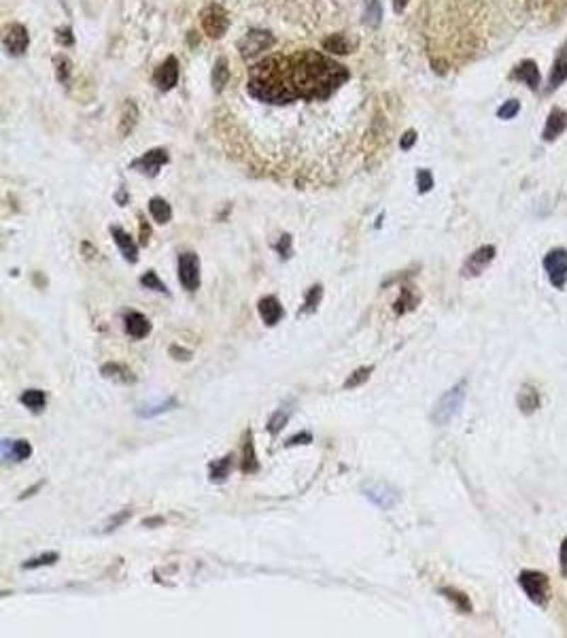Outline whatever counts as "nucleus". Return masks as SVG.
<instances>
[{
	"label": "nucleus",
	"mask_w": 567,
	"mask_h": 638,
	"mask_svg": "<svg viewBox=\"0 0 567 638\" xmlns=\"http://www.w3.org/2000/svg\"><path fill=\"white\" fill-rule=\"evenodd\" d=\"M495 255H498V249H495L493 245H483V247H478L476 251H472V253L468 255V260H466V264H464V268H461V275H464L466 279L481 277V275L491 266V262L495 260Z\"/></svg>",
	"instance_id": "obj_8"
},
{
	"label": "nucleus",
	"mask_w": 567,
	"mask_h": 638,
	"mask_svg": "<svg viewBox=\"0 0 567 638\" xmlns=\"http://www.w3.org/2000/svg\"><path fill=\"white\" fill-rule=\"evenodd\" d=\"M228 28H230V17L221 4L213 2L202 11V30L206 32V36L219 38L228 32Z\"/></svg>",
	"instance_id": "obj_7"
},
{
	"label": "nucleus",
	"mask_w": 567,
	"mask_h": 638,
	"mask_svg": "<svg viewBox=\"0 0 567 638\" xmlns=\"http://www.w3.org/2000/svg\"><path fill=\"white\" fill-rule=\"evenodd\" d=\"M521 111V102L519 100H506L500 109H498V117L500 119H515Z\"/></svg>",
	"instance_id": "obj_39"
},
{
	"label": "nucleus",
	"mask_w": 567,
	"mask_h": 638,
	"mask_svg": "<svg viewBox=\"0 0 567 638\" xmlns=\"http://www.w3.org/2000/svg\"><path fill=\"white\" fill-rule=\"evenodd\" d=\"M542 405V398H540V392L529 385V383H523L519 394H517V407L523 415H534Z\"/></svg>",
	"instance_id": "obj_18"
},
{
	"label": "nucleus",
	"mask_w": 567,
	"mask_h": 638,
	"mask_svg": "<svg viewBox=\"0 0 567 638\" xmlns=\"http://www.w3.org/2000/svg\"><path fill=\"white\" fill-rule=\"evenodd\" d=\"M123 324H125V332H128V336H132V339H136V341H140V339H147L149 334H151V321L142 315V313H138V311H130V313H125V317H123Z\"/></svg>",
	"instance_id": "obj_17"
},
{
	"label": "nucleus",
	"mask_w": 567,
	"mask_h": 638,
	"mask_svg": "<svg viewBox=\"0 0 567 638\" xmlns=\"http://www.w3.org/2000/svg\"><path fill=\"white\" fill-rule=\"evenodd\" d=\"M230 471H232V456H228V458H223V460L210 462V466H208L210 481H213V483L225 481V479L230 477Z\"/></svg>",
	"instance_id": "obj_30"
},
{
	"label": "nucleus",
	"mask_w": 567,
	"mask_h": 638,
	"mask_svg": "<svg viewBox=\"0 0 567 638\" xmlns=\"http://www.w3.org/2000/svg\"><path fill=\"white\" fill-rule=\"evenodd\" d=\"M559 571L561 577L567 579V537L561 541V549H559Z\"/></svg>",
	"instance_id": "obj_43"
},
{
	"label": "nucleus",
	"mask_w": 567,
	"mask_h": 638,
	"mask_svg": "<svg viewBox=\"0 0 567 638\" xmlns=\"http://www.w3.org/2000/svg\"><path fill=\"white\" fill-rule=\"evenodd\" d=\"M136 117H138V106H136L134 100H128V102L123 104V109H121V119H119V132H121L123 136H128V134L134 130Z\"/></svg>",
	"instance_id": "obj_26"
},
{
	"label": "nucleus",
	"mask_w": 567,
	"mask_h": 638,
	"mask_svg": "<svg viewBox=\"0 0 567 638\" xmlns=\"http://www.w3.org/2000/svg\"><path fill=\"white\" fill-rule=\"evenodd\" d=\"M140 283L147 287V290H155V292H159V294H168V290H166V285H164V281L153 273V270H149V273H145L142 275V279H140Z\"/></svg>",
	"instance_id": "obj_38"
},
{
	"label": "nucleus",
	"mask_w": 567,
	"mask_h": 638,
	"mask_svg": "<svg viewBox=\"0 0 567 638\" xmlns=\"http://www.w3.org/2000/svg\"><path fill=\"white\" fill-rule=\"evenodd\" d=\"M164 164H168V153H166L164 149H151V151H147L140 160H134V162H132V168H138L140 172L153 177V175L159 172V168H162Z\"/></svg>",
	"instance_id": "obj_14"
},
{
	"label": "nucleus",
	"mask_w": 567,
	"mask_h": 638,
	"mask_svg": "<svg viewBox=\"0 0 567 638\" xmlns=\"http://www.w3.org/2000/svg\"><path fill=\"white\" fill-rule=\"evenodd\" d=\"M28 30L21 23H9L2 32V45L9 55H21L28 49Z\"/></svg>",
	"instance_id": "obj_10"
},
{
	"label": "nucleus",
	"mask_w": 567,
	"mask_h": 638,
	"mask_svg": "<svg viewBox=\"0 0 567 638\" xmlns=\"http://www.w3.org/2000/svg\"><path fill=\"white\" fill-rule=\"evenodd\" d=\"M519 585L525 592V596L536 607H546L551 600V581L540 571H521L519 573Z\"/></svg>",
	"instance_id": "obj_4"
},
{
	"label": "nucleus",
	"mask_w": 567,
	"mask_h": 638,
	"mask_svg": "<svg viewBox=\"0 0 567 638\" xmlns=\"http://www.w3.org/2000/svg\"><path fill=\"white\" fill-rule=\"evenodd\" d=\"M323 300V287L321 285H313L308 292H306V298H304V307H302V313H315L317 307L321 304Z\"/></svg>",
	"instance_id": "obj_35"
},
{
	"label": "nucleus",
	"mask_w": 567,
	"mask_h": 638,
	"mask_svg": "<svg viewBox=\"0 0 567 638\" xmlns=\"http://www.w3.org/2000/svg\"><path fill=\"white\" fill-rule=\"evenodd\" d=\"M383 19V6L378 0H368L366 2V11H364V21L370 26V28H376Z\"/></svg>",
	"instance_id": "obj_34"
},
{
	"label": "nucleus",
	"mask_w": 567,
	"mask_h": 638,
	"mask_svg": "<svg viewBox=\"0 0 567 638\" xmlns=\"http://www.w3.org/2000/svg\"><path fill=\"white\" fill-rule=\"evenodd\" d=\"M130 515H132L130 511H123L121 515H115V517L111 519V524H108V532H111V530H115L117 526H123V524L130 519Z\"/></svg>",
	"instance_id": "obj_45"
},
{
	"label": "nucleus",
	"mask_w": 567,
	"mask_h": 638,
	"mask_svg": "<svg viewBox=\"0 0 567 638\" xmlns=\"http://www.w3.org/2000/svg\"><path fill=\"white\" fill-rule=\"evenodd\" d=\"M289 72L300 98H327L349 79L342 64L313 49L289 55Z\"/></svg>",
	"instance_id": "obj_1"
},
{
	"label": "nucleus",
	"mask_w": 567,
	"mask_h": 638,
	"mask_svg": "<svg viewBox=\"0 0 567 638\" xmlns=\"http://www.w3.org/2000/svg\"><path fill=\"white\" fill-rule=\"evenodd\" d=\"M566 81H567V47H563V49L559 51L555 64H553L549 85H551V89H557V87H561Z\"/></svg>",
	"instance_id": "obj_25"
},
{
	"label": "nucleus",
	"mask_w": 567,
	"mask_h": 638,
	"mask_svg": "<svg viewBox=\"0 0 567 638\" xmlns=\"http://www.w3.org/2000/svg\"><path fill=\"white\" fill-rule=\"evenodd\" d=\"M406 4H408V0H393V6H395L398 13H402L406 9Z\"/></svg>",
	"instance_id": "obj_50"
},
{
	"label": "nucleus",
	"mask_w": 567,
	"mask_h": 638,
	"mask_svg": "<svg viewBox=\"0 0 567 638\" xmlns=\"http://www.w3.org/2000/svg\"><path fill=\"white\" fill-rule=\"evenodd\" d=\"M179 281L187 292L200 290V258L193 251H185L179 255Z\"/></svg>",
	"instance_id": "obj_6"
},
{
	"label": "nucleus",
	"mask_w": 567,
	"mask_h": 638,
	"mask_svg": "<svg viewBox=\"0 0 567 638\" xmlns=\"http://www.w3.org/2000/svg\"><path fill=\"white\" fill-rule=\"evenodd\" d=\"M19 402H21L26 409H30V411H34V413H40V411L47 407V396H45L43 390H26V392L21 394Z\"/></svg>",
	"instance_id": "obj_27"
},
{
	"label": "nucleus",
	"mask_w": 567,
	"mask_h": 638,
	"mask_svg": "<svg viewBox=\"0 0 567 638\" xmlns=\"http://www.w3.org/2000/svg\"><path fill=\"white\" fill-rule=\"evenodd\" d=\"M32 456V447L26 439L19 441H2V458L4 460H17L23 462Z\"/></svg>",
	"instance_id": "obj_21"
},
{
	"label": "nucleus",
	"mask_w": 567,
	"mask_h": 638,
	"mask_svg": "<svg viewBox=\"0 0 567 638\" xmlns=\"http://www.w3.org/2000/svg\"><path fill=\"white\" fill-rule=\"evenodd\" d=\"M466 394H468V381L466 379L455 383L451 390H447L438 398V402L432 411V422L436 426H449L461 413V409L466 405Z\"/></svg>",
	"instance_id": "obj_3"
},
{
	"label": "nucleus",
	"mask_w": 567,
	"mask_h": 638,
	"mask_svg": "<svg viewBox=\"0 0 567 638\" xmlns=\"http://www.w3.org/2000/svg\"><path fill=\"white\" fill-rule=\"evenodd\" d=\"M230 81V66H228V60L225 57H219L215 62V68H213V87L215 92H221Z\"/></svg>",
	"instance_id": "obj_31"
},
{
	"label": "nucleus",
	"mask_w": 567,
	"mask_h": 638,
	"mask_svg": "<svg viewBox=\"0 0 567 638\" xmlns=\"http://www.w3.org/2000/svg\"><path fill=\"white\" fill-rule=\"evenodd\" d=\"M323 49L330 51V53H351V43L347 40L344 34H332L327 38H323Z\"/></svg>",
	"instance_id": "obj_32"
},
{
	"label": "nucleus",
	"mask_w": 567,
	"mask_h": 638,
	"mask_svg": "<svg viewBox=\"0 0 567 638\" xmlns=\"http://www.w3.org/2000/svg\"><path fill=\"white\" fill-rule=\"evenodd\" d=\"M60 560V556L55 554V551H47V554H43V556H38V558H32V560H28V562H23V571H32V568H40V566H51V564H55Z\"/></svg>",
	"instance_id": "obj_36"
},
{
	"label": "nucleus",
	"mask_w": 567,
	"mask_h": 638,
	"mask_svg": "<svg viewBox=\"0 0 567 638\" xmlns=\"http://www.w3.org/2000/svg\"><path fill=\"white\" fill-rule=\"evenodd\" d=\"M274 43V36L268 32V30H251L242 40H240V53L242 57H253L266 49H270Z\"/></svg>",
	"instance_id": "obj_11"
},
{
	"label": "nucleus",
	"mask_w": 567,
	"mask_h": 638,
	"mask_svg": "<svg viewBox=\"0 0 567 638\" xmlns=\"http://www.w3.org/2000/svg\"><path fill=\"white\" fill-rule=\"evenodd\" d=\"M172 407H176V400H174V398L164 400V402H159V405L142 407V409H138V415H140V417H155V415H162V413L170 411Z\"/></svg>",
	"instance_id": "obj_37"
},
{
	"label": "nucleus",
	"mask_w": 567,
	"mask_h": 638,
	"mask_svg": "<svg viewBox=\"0 0 567 638\" xmlns=\"http://www.w3.org/2000/svg\"><path fill=\"white\" fill-rule=\"evenodd\" d=\"M257 313H259V317L264 319L266 326H276L283 319V315H285L283 304L279 302L276 296H264L257 302Z\"/></svg>",
	"instance_id": "obj_16"
},
{
	"label": "nucleus",
	"mask_w": 567,
	"mask_h": 638,
	"mask_svg": "<svg viewBox=\"0 0 567 638\" xmlns=\"http://www.w3.org/2000/svg\"><path fill=\"white\" fill-rule=\"evenodd\" d=\"M415 143H417V132H415V130H408V132L402 136V141H400V147L406 151V149H410Z\"/></svg>",
	"instance_id": "obj_44"
},
{
	"label": "nucleus",
	"mask_w": 567,
	"mask_h": 638,
	"mask_svg": "<svg viewBox=\"0 0 567 638\" xmlns=\"http://www.w3.org/2000/svg\"><path fill=\"white\" fill-rule=\"evenodd\" d=\"M149 213L157 224H168L172 217V207L164 200V198H151L149 200Z\"/></svg>",
	"instance_id": "obj_28"
},
{
	"label": "nucleus",
	"mask_w": 567,
	"mask_h": 638,
	"mask_svg": "<svg viewBox=\"0 0 567 638\" xmlns=\"http://www.w3.org/2000/svg\"><path fill=\"white\" fill-rule=\"evenodd\" d=\"M100 375H102V377H106V379L121 381V383H132V381H134L132 373H130L125 366L117 364V362H106V364L100 368Z\"/></svg>",
	"instance_id": "obj_29"
},
{
	"label": "nucleus",
	"mask_w": 567,
	"mask_h": 638,
	"mask_svg": "<svg viewBox=\"0 0 567 638\" xmlns=\"http://www.w3.org/2000/svg\"><path fill=\"white\" fill-rule=\"evenodd\" d=\"M274 249L279 251V255H281L283 260H287V258L291 255V236H289V234H283L281 241L274 245Z\"/></svg>",
	"instance_id": "obj_41"
},
{
	"label": "nucleus",
	"mask_w": 567,
	"mask_h": 638,
	"mask_svg": "<svg viewBox=\"0 0 567 638\" xmlns=\"http://www.w3.org/2000/svg\"><path fill=\"white\" fill-rule=\"evenodd\" d=\"M240 471L245 475H255L259 471V462H257V453H255V443L251 439V430L245 432L242 456H240Z\"/></svg>",
	"instance_id": "obj_20"
},
{
	"label": "nucleus",
	"mask_w": 567,
	"mask_h": 638,
	"mask_svg": "<svg viewBox=\"0 0 567 638\" xmlns=\"http://www.w3.org/2000/svg\"><path fill=\"white\" fill-rule=\"evenodd\" d=\"M142 526H164V517H147L142 519Z\"/></svg>",
	"instance_id": "obj_48"
},
{
	"label": "nucleus",
	"mask_w": 567,
	"mask_h": 638,
	"mask_svg": "<svg viewBox=\"0 0 567 638\" xmlns=\"http://www.w3.org/2000/svg\"><path fill=\"white\" fill-rule=\"evenodd\" d=\"M68 68H70V64L66 62V60H57V77H60V81H66V75H68Z\"/></svg>",
	"instance_id": "obj_47"
},
{
	"label": "nucleus",
	"mask_w": 567,
	"mask_h": 638,
	"mask_svg": "<svg viewBox=\"0 0 567 638\" xmlns=\"http://www.w3.org/2000/svg\"><path fill=\"white\" fill-rule=\"evenodd\" d=\"M508 77L512 81L525 83L529 89H540V85H542V72H540L536 60H523V62H519Z\"/></svg>",
	"instance_id": "obj_12"
},
{
	"label": "nucleus",
	"mask_w": 567,
	"mask_h": 638,
	"mask_svg": "<svg viewBox=\"0 0 567 638\" xmlns=\"http://www.w3.org/2000/svg\"><path fill=\"white\" fill-rule=\"evenodd\" d=\"M170 356H174L176 360H181V362H185V360H189L191 358V353L187 351V349H181V347H176V345H172L170 347Z\"/></svg>",
	"instance_id": "obj_46"
},
{
	"label": "nucleus",
	"mask_w": 567,
	"mask_h": 638,
	"mask_svg": "<svg viewBox=\"0 0 567 638\" xmlns=\"http://www.w3.org/2000/svg\"><path fill=\"white\" fill-rule=\"evenodd\" d=\"M364 496L378 509L383 511H389L398 505V492L387 485V483H366L364 485Z\"/></svg>",
	"instance_id": "obj_9"
},
{
	"label": "nucleus",
	"mask_w": 567,
	"mask_h": 638,
	"mask_svg": "<svg viewBox=\"0 0 567 638\" xmlns=\"http://www.w3.org/2000/svg\"><path fill=\"white\" fill-rule=\"evenodd\" d=\"M111 234H113V238H115V245L119 247V251H121V255L130 262V264H134V262H138V247H136V243H134V238L125 232V230H121V228H117V226H113L111 228Z\"/></svg>",
	"instance_id": "obj_19"
},
{
	"label": "nucleus",
	"mask_w": 567,
	"mask_h": 638,
	"mask_svg": "<svg viewBox=\"0 0 567 638\" xmlns=\"http://www.w3.org/2000/svg\"><path fill=\"white\" fill-rule=\"evenodd\" d=\"M40 488H43V481H40V483H38V485H34V488H30V490H26V492H23V494H21V496H19V498H21V500H26V498H30V496H32V494H36V492H38V490H40Z\"/></svg>",
	"instance_id": "obj_49"
},
{
	"label": "nucleus",
	"mask_w": 567,
	"mask_h": 638,
	"mask_svg": "<svg viewBox=\"0 0 567 638\" xmlns=\"http://www.w3.org/2000/svg\"><path fill=\"white\" fill-rule=\"evenodd\" d=\"M542 266L549 275V281L555 290H563L567 283V249H551L544 260H542Z\"/></svg>",
	"instance_id": "obj_5"
},
{
	"label": "nucleus",
	"mask_w": 567,
	"mask_h": 638,
	"mask_svg": "<svg viewBox=\"0 0 567 638\" xmlns=\"http://www.w3.org/2000/svg\"><path fill=\"white\" fill-rule=\"evenodd\" d=\"M153 81H155V85H157L159 89H164V92H166V89H172V87L176 85V81H179V62H176L174 55L166 57L164 64L157 66V70L153 72Z\"/></svg>",
	"instance_id": "obj_13"
},
{
	"label": "nucleus",
	"mask_w": 567,
	"mask_h": 638,
	"mask_svg": "<svg viewBox=\"0 0 567 638\" xmlns=\"http://www.w3.org/2000/svg\"><path fill=\"white\" fill-rule=\"evenodd\" d=\"M308 443H313V434L310 432H298L285 443V447H298V445H308Z\"/></svg>",
	"instance_id": "obj_42"
},
{
	"label": "nucleus",
	"mask_w": 567,
	"mask_h": 638,
	"mask_svg": "<svg viewBox=\"0 0 567 638\" xmlns=\"http://www.w3.org/2000/svg\"><path fill=\"white\" fill-rule=\"evenodd\" d=\"M419 302H421V296L415 292V287L404 285L402 292H400V298H398L395 304H393V311H395V315H404V313H408V311H415Z\"/></svg>",
	"instance_id": "obj_24"
},
{
	"label": "nucleus",
	"mask_w": 567,
	"mask_h": 638,
	"mask_svg": "<svg viewBox=\"0 0 567 638\" xmlns=\"http://www.w3.org/2000/svg\"><path fill=\"white\" fill-rule=\"evenodd\" d=\"M417 187H419L421 194H427V192L434 187V175H432L430 170L421 168V170L417 172Z\"/></svg>",
	"instance_id": "obj_40"
},
{
	"label": "nucleus",
	"mask_w": 567,
	"mask_h": 638,
	"mask_svg": "<svg viewBox=\"0 0 567 638\" xmlns=\"http://www.w3.org/2000/svg\"><path fill=\"white\" fill-rule=\"evenodd\" d=\"M566 47H567V43H566Z\"/></svg>",
	"instance_id": "obj_51"
},
{
	"label": "nucleus",
	"mask_w": 567,
	"mask_h": 638,
	"mask_svg": "<svg viewBox=\"0 0 567 638\" xmlns=\"http://www.w3.org/2000/svg\"><path fill=\"white\" fill-rule=\"evenodd\" d=\"M291 415H293V407H291V405H283L281 409H276V411L270 415V419H268V426H266L268 434L279 436V434L285 430V426L289 424Z\"/></svg>",
	"instance_id": "obj_23"
},
{
	"label": "nucleus",
	"mask_w": 567,
	"mask_h": 638,
	"mask_svg": "<svg viewBox=\"0 0 567 638\" xmlns=\"http://www.w3.org/2000/svg\"><path fill=\"white\" fill-rule=\"evenodd\" d=\"M247 89L251 98L264 104H289L300 98L291 81L287 55L266 57L259 64H255L251 68Z\"/></svg>",
	"instance_id": "obj_2"
},
{
	"label": "nucleus",
	"mask_w": 567,
	"mask_h": 638,
	"mask_svg": "<svg viewBox=\"0 0 567 638\" xmlns=\"http://www.w3.org/2000/svg\"><path fill=\"white\" fill-rule=\"evenodd\" d=\"M372 373H374V366H361V368L353 370V373L349 375V379L344 381V390H355V387L364 385V383L370 379Z\"/></svg>",
	"instance_id": "obj_33"
},
{
	"label": "nucleus",
	"mask_w": 567,
	"mask_h": 638,
	"mask_svg": "<svg viewBox=\"0 0 567 638\" xmlns=\"http://www.w3.org/2000/svg\"><path fill=\"white\" fill-rule=\"evenodd\" d=\"M567 128V113L563 109H553L551 113H549V117H546V123H544V130H542V141H546V143H553V141H557L561 134H563V130Z\"/></svg>",
	"instance_id": "obj_15"
},
{
	"label": "nucleus",
	"mask_w": 567,
	"mask_h": 638,
	"mask_svg": "<svg viewBox=\"0 0 567 638\" xmlns=\"http://www.w3.org/2000/svg\"><path fill=\"white\" fill-rule=\"evenodd\" d=\"M440 596H444V598H447L459 613H464V615H470V613L474 611V605H472L470 596H468L466 592L457 590V588H440Z\"/></svg>",
	"instance_id": "obj_22"
}]
</instances>
